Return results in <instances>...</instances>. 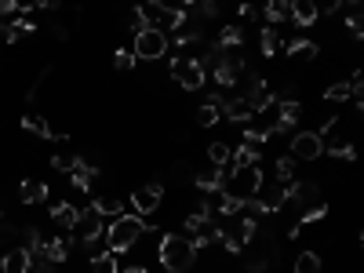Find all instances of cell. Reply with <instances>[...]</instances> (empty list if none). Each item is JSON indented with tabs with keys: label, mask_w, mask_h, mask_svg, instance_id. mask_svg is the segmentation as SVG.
I'll use <instances>...</instances> for the list:
<instances>
[{
	"label": "cell",
	"mask_w": 364,
	"mask_h": 273,
	"mask_svg": "<svg viewBox=\"0 0 364 273\" xmlns=\"http://www.w3.org/2000/svg\"><path fill=\"white\" fill-rule=\"evenodd\" d=\"M157 259H161V266L168 273H186V269H194V262H197V248H194V241L182 237V234H164L161 244H157Z\"/></svg>",
	"instance_id": "obj_1"
},
{
	"label": "cell",
	"mask_w": 364,
	"mask_h": 273,
	"mask_svg": "<svg viewBox=\"0 0 364 273\" xmlns=\"http://www.w3.org/2000/svg\"><path fill=\"white\" fill-rule=\"evenodd\" d=\"M146 234V215H117L110 226L102 229V237H106V251H113V255H120V251H127L139 237Z\"/></svg>",
	"instance_id": "obj_2"
},
{
	"label": "cell",
	"mask_w": 364,
	"mask_h": 273,
	"mask_svg": "<svg viewBox=\"0 0 364 273\" xmlns=\"http://www.w3.org/2000/svg\"><path fill=\"white\" fill-rule=\"evenodd\" d=\"M168 48H171L168 33H164V30H153V26L139 30L135 40H132V55H135V62H157V58H164Z\"/></svg>",
	"instance_id": "obj_3"
},
{
	"label": "cell",
	"mask_w": 364,
	"mask_h": 273,
	"mask_svg": "<svg viewBox=\"0 0 364 273\" xmlns=\"http://www.w3.org/2000/svg\"><path fill=\"white\" fill-rule=\"evenodd\" d=\"M263 190V172H259V164H251V167H230V179H226V193L233 197H259Z\"/></svg>",
	"instance_id": "obj_4"
},
{
	"label": "cell",
	"mask_w": 364,
	"mask_h": 273,
	"mask_svg": "<svg viewBox=\"0 0 364 273\" xmlns=\"http://www.w3.org/2000/svg\"><path fill=\"white\" fill-rule=\"evenodd\" d=\"M168 73H171V80H179L182 91H197L208 84V70L201 66V58H171Z\"/></svg>",
	"instance_id": "obj_5"
},
{
	"label": "cell",
	"mask_w": 364,
	"mask_h": 273,
	"mask_svg": "<svg viewBox=\"0 0 364 273\" xmlns=\"http://www.w3.org/2000/svg\"><path fill=\"white\" fill-rule=\"evenodd\" d=\"M291 157L295 160H320L325 157V139L317 132H295L291 135Z\"/></svg>",
	"instance_id": "obj_6"
},
{
	"label": "cell",
	"mask_w": 364,
	"mask_h": 273,
	"mask_svg": "<svg viewBox=\"0 0 364 273\" xmlns=\"http://www.w3.org/2000/svg\"><path fill=\"white\" fill-rule=\"evenodd\" d=\"M127 201H132L135 215H153L157 208H161V201H164V186H161V182H146V186H139V190L127 197Z\"/></svg>",
	"instance_id": "obj_7"
},
{
	"label": "cell",
	"mask_w": 364,
	"mask_h": 273,
	"mask_svg": "<svg viewBox=\"0 0 364 273\" xmlns=\"http://www.w3.org/2000/svg\"><path fill=\"white\" fill-rule=\"evenodd\" d=\"M102 229H106V219L95 212V208H88V212H80V219L73 226V237H80L84 244H95L102 237Z\"/></svg>",
	"instance_id": "obj_8"
},
{
	"label": "cell",
	"mask_w": 364,
	"mask_h": 273,
	"mask_svg": "<svg viewBox=\"0 0 364 273\" xmlns=\"http://www.w3.org/2000/svg\"><path fill=\"white\" fill-rule=\"evenodd\" d=\"M299 117H303V102H299V99H277V132L273 135L295 132Z\"/></svg>",
	"instance_id": "obj_9"
},
{
	"label": "cell",
	"mask_w": 364,
	"mask_h": 273,
	"mask_svg": "<svg viewBox=\"0 0 364 273\" xmlns=\"http://www.w3.org/2000/svg\"><path fill=\"white\" fill-rule=\"evenodd\" d=\"M288 18L299 26V30H310L320 23V8L317 0H288Z\"/></svg>",
	"instance_id": "obj_10"
},
{
	"label": "cell",
	"mask_w": 364,
	"mask_h": 273,
	"mask_svg": "<svg viewBox=\"0 0 364 273\" xmlns=\"http://www.w3.org/2000/svg\"><path fill=\"white\" fill-rule=\"evenodd\" d=\"M244 99L251 102V110H266L270 102H277V95L270 91V80H266L263 73L248 77V91H244Z\"/></svg>",
	"instance_id": "obj_11"
},
{
	"label": "cell",
	"mask_w": 364,
	"mask_h": 273,
	"mask_svg": "<svg viewBox=\"0 0 364 273\" xmlns=\"http://www.w3.org/2000/svg\"><path fill=\"white\" fill-rule=\"evenodd\" d=\"M222 102H226L222 91H215L208 102H201L197 113H194V117H197V128H215V124L222 120Z\"/></svg>",
	"instance_id": "obj_12"
},
{
	"label": "cell",
	"mask_w": 364,
	"mask_h": 273,
	"mask_svg": "<svg viewBox=\"0 0 364 273\" xmlns=\"http://www.w3.org/2000/svg\"><path fill=\"white\" fill-rule=\"evenodd\" d=\"M325 153H332L335 160H357V146H353V139L339 135V128H335L325 135Z\"/></svg>",
	"instance_id": "obj_13"
},
{
	"label": "cell",
	"mask_w": 364,
	"mask_h": 273,
	"mask_svg": "<svg viewBox=\"0 0 364 273\" xmlns=\"http://www.w3.org/2000/svg\"><path fill=\"white\" fill-rule=\"evenodd\" d=\"M33 269V251L26 248H11L0 255V273H30Z\"/></svg>",
	"instance_id": "obj_14"
},
{
	"label": "cell",
	"mask_w": 364,
	"mask_h": 273,
	"mask_svg": "<svg viewBox=\"0 0 364 273\" xmlns=\"http://www.w3.org/2000/svg\"><path fill=\"white\" fill-rule=\"evenodd\" d=\"M23 128L26 132H33V135H40V139H51V142H66L70 135L66 132H58V128H51V124L40 117V113H23Z\"/></svg>",
	"instance_id": "obj_15"
},
{
	"label": "cell",
	"mask_w": 364,
	"mask_h": 273,
	"mask_svg": "<svg viewBox=\"0 0 364 273\" xmlns=\"http://www.w3.org/2000/svg\"><path fill=\"white\" fill-rule=\"evenodd\" d=\"M70 244H73V234L70 237H51V241H44V248L37 251L40 259H48L51 266H62L70 259Z\"/></svg>",
	"instance_id": "obj_16"
},
{
	"label": "cell",
	"mask_w": 364,
	"mask_h": 273,
	"mask_svg": "<svg viewBox=\"0 0 364 273\" xmlns=\"http://www.w3.org/2000/svg\"><path fill=\"white\" fill-rule=\"evenodd\" d=\"M77 219H80V212H77L73 204H66V201H51V222H55L58 229H66V234H73Z\"/></svg>",
	"instance_id": "obj_17"
},
{
	"label": "cell",
	"mask_w": 364,
	"mask_h": 273,
	"mask_svg": "<svg viewBox=\"0 0 364 273\" xmlns=\"http://www.w3.org/2000/svg\"><path fill=\"white\" fill-rule=\"evenodd\" d=\"M95 175H99V167H92L88 160H80V157H77L73 172H70V182H73V190L88 193V190H92V182H95Z\"/></svg>",
	"instance_id": "obj_18"
},
{
	"label": "cell",
	"mask_w": 364,
	"mask_h": 273,
	"mask_svg": "<svg viewBox=\"0 0 364 273\" xmlns=\"http://www.w3.org/2000/svg\"><path fill=\"white\" fill-rule=\"evenodd\" d=\"M251 113H255V110H251V102H248L244 95L226 99V102H222V117H226V120H233V124H244Z\"/></svg>",
	"instance_id": "obj_19"
},
{
	"label": "cell",
	"mask_w": 364,
	"mask_h": 273,
	"mask_svg": "<svg viewBox=\"0 0 364 273\" xmlns=\"http://www.w3.org/2000/svg\"><path fill=\"white\" fill-rule=\"evenodd\" d=\"M48 197V182H40V179H23L18 182V201L23 204H40Z\"/></svg>",
	"instance_id": "obj_20"
},
{
	"label": "cell",
	"mask_w": 364,
	"mask_h": 273,
	"mask_svg": "<svg viewBox=\"0 0 364 273\" xmlns=\"http://www.w3.org/2000/svg\"><path fill=\"white\" fill-rule=\"evenodd\" d=\"M215 44L222 48V51H241V44H244V30L237 26V23H226L222 30H219V40Z\"/></svg>",
	"instance_id": "obj_21"
},
{
	"label": "cell",
	"mask_w": 364,
	"mask_h": 273,
	"mask_svg": "<svg viewBox=\"0 0 364 273\" xmlns=\"http://www.w3.org/2000/svg\"><path fill=\"white\" fill-rule=\"evenodd\" d=\"M281 48H284L281 30H277V26H263V33H259V51H263V58H273Z\"/></svg>",
	"instance_id": "obj_22"
},
{
	"label": "cell",
	"mask_w": 364,
	"mask_h": 273,
	"mask_svg": "<svg viewBox=\"0 0 364 273\" xmlns=\"http://www.w3.org/2000/svg\"><path fill=\"white\" fill-rule=\"evenodd\" d=\"M259 146H251V142H241L237 150L230 153V167H251V164H259Z\"/></svg>",
	"instance_id": "obj_23"
},
{
	"label": "cell",
	"mask_w": 364,
	"mask_h": 273,
	"mask_svg": "<svg viewBox=\"0 0 364 273\" xmlns=\"http://www.w3.org/2000/svg\"><path fill=\"white\" fill-rule=\"evenodd\" d=\"M92 208H95V212L106 219V215H110V219H117V215H124V197H113V193H102V197H95L92 201Z\"/></svg>",
	"instance_id": "obj_24"
},
{
	"label": "cell",
	"mask_w": 364,
	"mask_h": 273,
	"mask_svg": "<svg viewBox=\"0 0 364 273\" xmlns=\"http://www.w3.org/2000/svg\"><path fill=\"white\" fill-rule=\"evenodd\" d=\"M325 215H328V201H325V197H317L313 204H306V208H303V215H299V226H313V222H320Z\"/></svg>",
	"instance_id": "obj_25"
},
{
	"label": "cell",
	"mask_w": 364,
	"mask_h": 273,
	"mask_svg": "<svg viewBox=\"0 0 364 273\" xmlns=\"http://www.w3.org/2000/svg\"><path fill=\"white\" fill-rule=\"evenodd\" d=\"M263 15H266V26H281L288 18V0H266Z\"/></svg>",
	"instance_id": "obj_26"
},
{
	"label": "cell",
	"mask_w": 364,
	"mask_h": 273,
	"mask_svg": "<svg viewBox=\"0 0 364 273\" xmlns=\"http://www.w3.org/2000/svg\"><path fill=\"white\" fill-rule=\"evenodd\" d=\"M273 175H277V182H281V186L295 182V157H291V153H288V157H277V160H273Z\"/></svg>",
	"instance_id": "obj_27"
},
{
	"label": "cell",
	"mask_w": 364,
	"mask_h": 273,
	"mask_svg": "<svg viewBox=\"0 0 364 273\" xmlns=\"http://www.w3.org/2000/svg\"><path fill=\"white\" fill-rule=\"evenodd\" d=\"M295 273H320V255H317L313 248L295 255Z\"/></svg>",
	"instance_id": "obj_28"
},
{
	"label": "cell",
	"mask_w": 364,
	"mask_h": 273,
	"mask_svg": "<svg viewBox=\"0 0 364 273\" xmlns=\"http://www.w3.org/2000/svg\"><path fill=\"white\" fill-rule=\"evenodd\" d=\"M353 91H350V80H335L325 88V102H350Z\"/></svg>",
	"instance_id": "obj_29"
},
{
	"label": "cell",
	"mask_w": 364,
	"mask_h": 273,
	"mask_svg": "<svg viewBox=\"0 0 364 273\" xmlns=\"http://www.w3.org/2000/svg\"><path fill=\"white\" fill-rule=\"evenodd\" d=\"M92 273H120L117 255L113 251H102V255H92Z\"/></svg>",
	"instance_id": "obj_30"
},
{
	"label": "cell",
	"mask_w": 364,
	"mask_h": 273,
	"mask_svg": "<svg viewBox=\"0 0 364 273\" xmlns=\"http://www.w3.org/2000/svg\"><path fill=\"white\" fill-rule=\"evenodd\" d=\"M317 44H313V40H303V37H299V40H288V55H295V58H317Z\"/></svg>",
	"instance_id": "obj_31"
},
{
	"label": "cell",
	"mask_w": 364,
	"mask_h": 273,
	"mask_svg": "<svg viewBox=\"0 0 364 273\" xmlns=\"http://www.w3.org/2000/svg\"><path fill=\"white\" fill-rule=\"evenodd\" d=\"M230 153H233V150H230L226 142H211V146H208V164L226 167V164H230Z\"/></svg>",
	"instance_id": "obj_32"
},
{
	"label": "cell",
	"mask_w": 364,
	"mask_h": 273,
	"mask_svg": "<svg viewBox=\"0 0 364 273\" xmlns=\"http://www.w3.org/2000/svg\"><path fill=\"white\" fill-rule=\"evenodd\" d=\"M113 66L120 70V73H127V70H135L139 62H135V55H132V48H117L113 51Z\"/></svg>",
	"instance_id": "obj_33"
},
{
	"label": "cell",
	"mask_w": 364,
	"mask_h": 273,
	"mask_svg": "<svg viewBox=\"0 0 364 273\" xmlns=\"http://www.w3.org/2000/svg\"><path fill=\"white\" fill-rule=\"evenodd\" d=\"M194 179V172H189V164L179 160V164H171V182H189Z\"/></svg>",
	"instance_id": "obj_34"
},
{
	"label": "cell",
	"mask_w": 364,
	"mask_h": 273,
	"mask_svg": "<svg viewBox=\"0 0 364 273\" xmlns=\"http://www.w3.org/2000/svg\"><path fill=\"white\" fill-rule=\"evenodd\" d=\"M360 23H364V18H360L357 11L346 18V30H350V37H353V40H360V37H364V26H360Z\"/></svg>",
	"instance_id": "obj_35"
},
{
	"label": "cell",
	"mask_w": 364,
	"mask_h": 273,
	"mask_svg": "<svg viewBox=\"0 0 364 273\" xmlns=\"http://www.w3.org/2000/svg\"><path fill=\"white\" fill-rule=\"evenodd\" d=\"M197 11H201L204 18H215V15H219V0H197Z\"/></svg>",
	"instance_id": "obj_36"
},
{
	"label": "cell",
	"mask_w": 364,
	"mask_h": 273,
	"mask_svg": "<svg viewBox=\"0 0 364 273\" xmlns=\"http://www.w3.org/2000/svg\"><path fill=\"white\" fill-rule=\"evenodd\" d=\"M73 164H77V157H51V167H55V172H73Z\"/></svg>",
	"instance_id": "obj_37"
},
{
	"label": "cell",
	"mask_w": 364,
	"mask_h": 273,
	"mask_svg": "<svg viewBox=\"0 0 364 273\" xmlns=\"http://www.w3.org/2000/svg\"><path fill=\"white\" fill-rule=\"evenodd\" d=\"M11 4H15L18 15H23V11H33V8H37V0H11Z\"/></svg>",
	"instance_id": "obj_38"
},
{
	"label": "cell",
	"mask_w": 364,
	"mask_h": 273,
	"mask_svg": "<svg viewBox=\"0 0 364 273\" xmlns=\"http://www.w3.org/2000/svg\"><path fill=\"white\" fill-rule=\"evenodd\" d=\"M8 15H18L15 4H11V0H0V18H8Z\"/></svg>",
	"instance_id": "obj_39"
},
{
	"label": "cell",
	"mask_w": 364,
	"mask_h": 273,
	"mask_svg": "<svg viewBox=\"0 0 364 273\" xmlns=\"http://www.w3.org/2000/svg\"><path fill=\"white\" fill-rule=\"evenodd\" d=\"M237 15H241V18H251V15H255V8H251V4H248V0H244V4L237 8Z\"/></svg>",
	"instance_id": "obj_40"
},
{
	"label": "cell",
	"mask_w": 364,
	"mask_h": 273,
	"mask_svg": "<svg viewBox=\"0 0 364 273\" xmlns=\"http://www.w3.org/2000/svg\"><path fill=\"white\" fill-rule=\"evenodd\" d=\"M62 4V0H37V8H48V11H55Z\"/></svg>",
	"instance_id": "obj_41"
},
{
	"label": "cell",
	"mask_w": 364,
	"mask_h": 273,
	"mask_svg": "<svg viewBox=\"0 0 364 273\" xmlns=\"http://www.w3.org/2000/svg\"><path fill=\"white\" fill-rule=\"evenodd\" d=\"M120 273H146V266H142V262H135V266H127V269H120Z\"/></svg>",
	"instance_id": "obj_42"
},
{
	"label": "cell",
	"mask_w": 364,
	"mask_h": 273,
	"mask_svg": "<svg viewBox=\"0 0 364 273\" xmlns=\"http://www.w3.org/2000/svg\"><path fill=\"white\" fill-rule=\"evenodd\" d=\"M342 4H350V8H357V4H360V0H342Z\"/></svg>",
	"instance_id": "obj_43"
},
{
	"label": "cell",
	"mask_w": 364,
	"mask_h": 273,
	"mask_svg": "<svg viewBox=\"0 0 364 273\" xmlns=\"http://www.w3.org/2000/svg\"><path fill=\"white\" fill-rule=\"evenodd\" d=\"M0 215H4V208H0Z\"/></svg>",
	"instance_id": "obj_44"
}]
</instances>
